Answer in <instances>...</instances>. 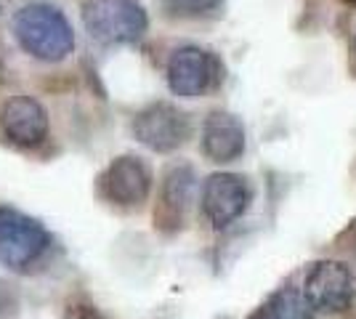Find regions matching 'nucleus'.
Masks as SVG:
<instances>
[{
    "label": "nucleus",
    "instance_id": "obj_1",
    "mask_svg": "<svg viewBox=\"0 0 356 319\" xmlns=\"http://www.w3.org/2000/svg\"><path fill=\"white\" fill-rule=\"evenodd\" d=\"M11 32L22 51L40 61H64L74 51V30L70 19L48 3L22 6L11 19Z\"/></svg>",
    "mask_w": 356,
    "mask_h": 319
},
{
    "label": "nucleus",
    "instance_id": "obj_2",
    "mask_svg": "<svg viewBox=\"0 0 356 319\" xmlns=\"http://www.w3.org/2000/svg\"><path fill=\"white\" fill-rule=\"evenodd\" d=\"M83 24L102 46H131L147 35L149 16L138 0H83Z\"/></svg>",
    "mask_w": 356,
    "mask_h": 319
},
{
    "label": "nucleus",
    "instance_id": "obj_3",
    "mask_svg": "<svg viewBox=\"0 0 356 319\" xmlns=\"http://www.w3.org/2000/svg\"><path fill=\"white\" fill-rule=\"evenodd\" d=\"M221 59L202 46H178L168 59V88L181 99H202L221 88Z\"/></svg>",
    "mask_w": 356,
    "mask_h": 319
},
{
    "label": "nucleus",
    "instance_id": "obj_4",
    "mask_svg": "<svg viewBox=\"0 0 356 319\" xmlns=\"http://www.w3.org/2000/svg\"><path fill=\"white\" fill-rule=\"evenodd\" d=\"M134 136L152 152L170 154L192 138V117L170 101H154L134 117Z\"/></svg>",
    "mask_w": 356,
    "mask_h": 319
},
{
    "label": "nucleus",
    "instance_id": "obj_5",
    "mask_svg": "<svg viewBox=\"0 0 356 319\" xmlns=\"http://www.w3.org/2000/svg\"><path fill=\"white\" fill-rule=\"evenodd\" d=\"M51 245L40 221L14 208H0V263L8 269H30Z\"/></svg>",
    "mask_w": 356,
    "mask_h": 319
},
{
    "label": "nucleus",
    "instance_id": "obj_6",
    "mask_svg": "<svg viewBox=\"0 0 356 319\" xmlns=\"http://www.w3.org/2000/svg\"><path fill=\"white\" fill-rule=\"evenodd\" d=\"M356 282L343 261H316L303 279V301L319 314H341L354 304Z\"/></svg>",
    "mask_w": 356,
    "mask_h": 319
},
{
    "label": "nucleus",
    "instance_id": "obj_7",
    "mask_svg": "<svg viewBox=\"0 0 356 319\" xmlns=\"http://www.w3.org/2000/svg\"><path fill=\"white\" fill-rule=\"evenodd\" d=\"M202 213L213 229H229L252 202V189L239 173H213L202 183Z\"/></svg>",
    "mask_w": 356,
    "mask_h": 319
},
{
    "label": "nucleus",
    "instance_id": "obj_8",
    "mask_svg": "<svg viewBox=\"0 0 356 319\" xmlns=\"http://www.w3.org/2000/svg\"><path fill=\"white\" fill-rule=\"evenodd\" d=\"M152 192V170L136 154H120L102 173V195L118 208H138Z\"/></svg>",
    "mask_w": 356,
    "mask_h": 319
},
{
    "label": "nucleus",
    "instance_id": "obj_9",
    "mask_svg": "<svg viewBox=\"0 0 356 319\" xmlns=\"http://www.w3.org/2000/svg\"><path fill=\"white\" fill-rule=\"evenodd\" d=\"M194 186H197V176H194L192 165L178 163L165 170L157 208H154V227L160 231L173 234L186 224V215H189L194 199Z\"/></svg>",
    "mask_w": 356,
    "mask_h": 319
},
{
    "label": "nucleus",
    "instance_id": "obj_10",
    "mask_svg": "<svg viewBox=\"0 0 356 319\" xmlns=\"http://www.w3.org/2000/svg\"><path fill=\"white\" fill-rule=\"evenodd\" d=\"M248 149L245 125L234 112L213 109L202 122V152L210 163H237Z\"/></svg>",
    "mask_w": 356,
    "mask_h": 319
},
{
    "label": "nucleus",
    "instance_id": "obj_11",
    "mask_svg": "<svg viewBox=\"0 0 356 319\" xmlns=\"http://www.w3.org/2000/svg\"><path fill=\"white\" fill-rule=\"evenodd\" d=\"M0 128L16 147H38L48 136V112L32 96H11L0 109Z\"/></svg>",
    "mask_w": 356,
    "mask_h": 319
},
{
    "label": "nucleus",
    "instance_id": "obj_12",
    "mask_svg": "<svg viewBox=\"0 0 356 319\" xmlns=\"http://www.w3.org/2000/svg\"><path fill=\"white\" fill-rule=\"evenodd\" d=\"M248 319H312V309L306 306L300 290H280L258 306Z\"/></svg>",
    "mask_w": 356,
    "mask_h": 319
},
{
    "label": "nucleus",
    "instance_id": "obj_13",
    "mask_svg": "<svg viewBox=\"0 0 356 319\" xmlns=\"http://www.w3.org/2000/svg\"><path fill=\"white\" fill-rule=\"evenodd\" d=\"M160 6L170 19H205L221 11L223 0H160Z\"/></svg>",
    "mask_w": 356,
    "mask_h": 319
},
{
    "label": "nucleus",
    "instance_id": "obj_14",
    "mask_svg": "<svg viewBox=\"0 0 356 319\" xmlns=\"http://www.w3.org/2000/svg\"><path fill=\"white\" fill-rule=\"evenodd\" d=\"M3 295H11V285H6V282H0V306H14V304H6ZM0 311H3V309H0Z\"/></svg>",
    "mask_w": 356,
    "mask_h": 319
}]
</instances>
